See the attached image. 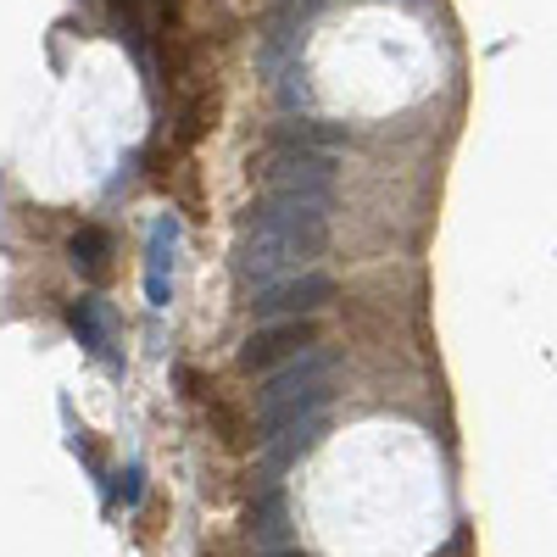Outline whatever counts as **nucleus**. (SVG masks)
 <instances>
[{
	"instance_id": "obj_10",
	"label": "nucleus",
	"mask_w": 557,
	"mask_h": 557,
	"mask_svg": "<svg viewBox=\"0 0 557 557\" xmlns=\"http://www.w3.org/2000/svg\"><path fill=\"white\" fill-rule=\"evenodd\" d=\"M107 7H112L117 17H134V7H139V0H107Z\"/></svg>"
},
{
	"instance_id": "obj_2",
	"label": "nucleus",
	"mask_w": 557,
	"mask_h": 557,
	"mask_svg": "<svg viewBox=\"0 0 557 557\" xmlns=\"http://www.w3.org/2000/svg\"><path fill=\"white\" fill-rule=\"evenodd\" d=\"M335 301V278L330 273H290L278 285L251 296L257 323H290V318H318L323 307Z\"/></svg>"
},
{
	"instance_id": "obj_6",
	"label": "nucleus",
	"mask_w": 557,
	"mask_h": 557,
	"mask_svg": "<svg viewBox=\"0 0 557 557\" xmlns=\"http://www.w3.org/2000/svg\"><path fill=\"white\" fill-rule=\"evenodd\" d=\"M173 240H178V223H173V218H157V223H151V240H146V296H151V307H168Z\"/></svg>"
},
{
	"instance_id": "obj_4",
	"label": "nucleus",
	"mask_w": 557,
	"mask_h": 557,
	"mask_svg": "<svg viewBox=\"0 0 557 557\" xmlns=\"http://www.w3.org/2000/svg\"><path fill=\"white\" fill-rule=\"evenodd\" d=\"M301 351H312V318H290V323H257V335L240 346V368H278L296 362Z\"/></svg>"
},
{
	"instance_id": "obj_8",
	"label": "nucleus",
	"mask_w": 557,
	"mask_h": 557,
	"mask_svg": "<svg viewBox=\"0 0 557 557\" xmlns=\"http://www.w3.org/2000/svg\"><path fill=\"white\" fill-rule=\"evenodd\" d=\"M73 268H84V273H101V262H107V251H112V240L101 235V228H78L73 235Z\"/></svg>"
},
{
	"instance_id": "obj_5",
	"label": "nucleus",
	"mask_w": 557,
	"mask_h": 557,
	"mask_svg": "<svg viewBox=\"0 0 557 557\" xmlns=\"http://www.w3.org/2000/svg\"><path fill=\"white\" fill-rule=\"evenodd\" d=\"M273 146H285V151H341V146H346V123L285 117V123L273 128Z\"/></svg>"
},
{
	"instance_id": "obj_9",
	"label": "nucleus",
	"mask_w": 557,
	"mask_h": 557,
	"mask_svg": "<svg viewBox=\"0 0 557 557\" xmlns=\"http://www.w3.org/2000/svg\"><path fill=\"white\" fill-rule=\"evenodd\" d=\"M67 323L84 335V346H89V351H107V335H101V312H96V301H78V307L67 312Z\"/></svg>"
},
{
	"instance_id": "obj_1",
	"label": "nucleus",
	"mask_w": 557,
	"mask_h": 557,
	"mask_svg": "<svg viewBox=\"0 0 557 557\" xmlns=\"http://www.w3.org/2000/svg\"><path fill=\"white\" fill-rule=\"evenodd\" d=\"M330 235V207L323 201H296V196H262L257 218L240 240V278L257 290L278 285L301 257L323 251Z\"/></svg>"
},
{
	"instance_id": "obj_7",
	"label": "nucleus",
	"mask_w": 557,
	"mask_h": 557,
	"mask_svg": "<svg viewBox=\"0 0 557 557\" xmlns=\"http://www.w3.org/2000/svg\"><path fill=\"white\" fill-rule=\"evenodd\" d=\"M251 541L268 546V552H285L290 546V502L278 496L273 485H268V496L257 502V513H251Z\"/></svg>"
},
{
	"instance_id": "obj_3",
	"label": "nucleus",
	"mask_w": 557,
	"mask_h": 557,
	"mask_svg": "<svg viewBox=\"0 0 557 557\" xmlns=\"http://www.w3.org/2000/svg\"><path fill=\"white\" fill-rule=\"evenodd\" d=\"M330 374H335V357H330V351H301L296 362H285V368H273V374H268V385L257 391V407H262V412H278V407L296 401V396L323 391V385H330ZM262 412H257V418H262Z\"/></svg>"
},
{
	"instance_id": "obj_11",
	"label": "nucleus",
	"mask_w": 557,
	"mask_h": 557,
	"mask_svg": "<svg viewBox=\"0 0 557 557\" xmlns=\"http://www.w3.org/2000/svg\"><path fill=\"white\" fill-rule=\"evenodd\" d=\"M268 557H307V552H268Z\"/></svg>"
}]
</instances>
